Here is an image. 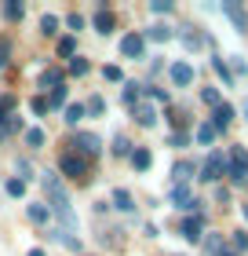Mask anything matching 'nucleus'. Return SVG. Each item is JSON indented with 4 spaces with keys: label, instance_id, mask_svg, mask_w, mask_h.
<instances>
[{
    "label": "nucleus",
    "instance_id": "f257e3e1",
    "mask_svg": "<svg viewBox=\"0 0 248 256\" xmlns=\"http://www.w3.org/2000/svg\"><path fill=\"white\" fill-rule=\"evenodd\" d=\"M40 183H44V194H48V212H55V216L66 224V234H73V230H77V212H73V205H69L66 187L58 183L55 172H44Z\"/></svg>",
    "mask_w": 248,
    "mask_h": 256
},
{
    "label": "nucleus",
    "instance_id": "f03ea898",
    "mask_svg": "<svg viewBox=\"0 0 248 256\" xmlns=\"http://www.w3.org/2000/svg\"><path fill=\"white\" fill-rule=\"evenodd\" d=\"M58 168H62V176H73V180H80L88 172V161L80 158V154H62L58 158Z\"/></svg>",
    "mask_w": 248,
    "mask_h": 256
},
{
    "label": "nucleus",
    "instance_id": "7ed1b4c3",
    "mask_svg": "<svg viewBox=\"0 0 248 256\" xmlns=\"http://www.w3.org/2000/svg\"><path fill=\"white\" fill-rule=\"evenodd\" d=\"M73 146H77L80 158H95L102 143H99V136H91V132H77V136H73Z\"/></svg>",
    "mask_w": 248,
    "mask_h": 256
},
{
    "label": "nucleus",
    "instance_id": "20e7f679",
    "mask_svg": "<svg viewBox=\"0 0 248 256\" xmlns=\"http://www.w3.org/2000/svg\"><path fill=\"white\" fill-rule=\"evenodd\" d=\"M223 176H227V161H223L219 154H212L208 165L201 168V180H205V183H216V180H223Z\"/></svg>",
    "mask_w": 248,
    "mask_h": 256
},
{
    "label": "nucleus",
    "instance_id": "39448f33",
    "mask_svg": "<svg viewBox=\"0 0 248 256\" xmlns=\"http://www.w3.org/2000/svg\"><path fill=\"white\" fill-rule=\"evenodd\" d=\"M223 11H227V18L238 26V33H248V15H245V8L241 4H234V0H227L223 4Z\"/></svg>",
    "mask_w": 248,
    "mask_h": 256
},
{
    "label": "nucleus",
    "instance_id": "423d86ee",
    "mask_svg": "<svg viewBox=\"0 0 248 256\" xmlns=\"http://www.w3.org/2000/svg\"><path fill=\"white\" fill-rule=\"evenodd\" d=\"M230 121H234V106L230 102H219V106L212 110V128L223 132V128H230Z\"/></svg>",
    "mask_w": 248,
    "mask_h": 256
},
{
    "label": "nucleus",
    "instance_id": "0eeeda50",
    "mask_svg": "<svg viewBox=\"0 0 248 256\" xmlns=\"http://www.w3.org/2000/svg\"><path fill=\"white\" fill-rule=\"evenodd\" d=\"M168 74H172V80H175L179 88L194 84V66H190V62H172V70H168Z\"/></svg>",
    "mask_w": 248,
    "mask_h": 256
},
{
    "label": "nucleus",
    "instance_id": "6e6552de",
    "mask_svg": "<svg viewBox=\"0 0 248 256\" xmlns=\"http://www.w3.org/2000/svg\"><path fill=\"white\" fill-rule=\"evenodd\" d=\"M143 37H139V33H128V37H121V52L128 55V59H139V55H143Z\"/></svg>",
    "mask_w": 248,
    "mask_h": 256
},
{
    "label": "nucleus",
    "instance_id": "1a4fd4ad",
    "mask_svg": "<svg viewBox=\"0 0 248 256\" xmlns=\"http://www.w3.org/2000/svg\"><path fill=\"white\" fill-rule=\"evenodd\" d=\"M201 230H205V220L201 216H186L183 220V238L186 242H201Z\"/></svg>",
    "mask_w": 248,
    "mask_h": 256
},
{
    "label": "nucleus",
    "instance_id": "9d476101",
    "mask_svg": "<svg viewBox=\"0 0 248 256\" xmlns=\"http://www.w3.org/2000/svg\"><path fill=\"white\" fill-rule=\"evenodd\" d=\"M227 176L234 180V187H248V165H241V161H230Z\"/></svg>",
    "mask_w": 248,
    "mask_h": 256
},
{
    "label": "nucleus",
    "instance_id": "9b49d317",
    "mask_svg": "<svg viewBox=\"0 0 248 256\" xmlns=\"http://www.w3.org/2000/svg\"><path fill=\"white\" fill-rule=\"evenodd\" d=\"M172 176H175V187H186V180L194 176V161H175Z\"/></svg>",
    "mask_w": 248,
    "mask_h": 256
},
{
    "label": "nucleus",
    "instance_id": "f8f14e48",
    "mask_svg": "<svg viewBox=\"0 0 248 256\" xmlns=\"http://www.w3.org/2000/svg\"><path fill=\"white\" fill-rule=\"evenodd\" d=\"M113 26H117L113 11H110V8H99V15H95V30H99V33H113Z\"/></svg>",
    "mask_w": 248,
    "mask_h": 256
},
{
    "label": "nucleus",
    "instance_id": "ddd939ff",
    "mask_svg": "<svg viewBox=\"0 0 248 256\" xmlns=\"http://www.w3.org/2000/svg\"><path fill=\"white\" fill-rule=\"evenodd\" d=\"M132 165H135L139 172H146V168L153 165V154H150L146 146H135V150H132Z\"/></svg>",
    "mask_w": 248,
    "mask_h": 256
},
{
    "label": "nucleus",
    "instance_id": "4468645a",
    "mask_svg": "<svg viewBox=\"0 0 248 256\" xmlns=\"http://www.w3.org/2000/svg\"><path fill=\"white\" fill-rule=\"evenodd\" d=\"M172 205H179V208H194V194L186 190V187H172Z\"/></svg>",
    "mask_w": 248,
    "mask_h": 256
},
{
    "label": "nucleus",
    "instance_id": "2eb2a0df",
    "mask_svg": "<svg viewBox=\"0 0 248 256\" xmlns=\"http://www.w3.org/2000/svg\"><path fill=\"white\" fill-rule=\"evenodd\" d=\"M146 33H150V40H157V44H164V40H172V37H175L172 26H164V22H153Z\"/></svg>",
    "mask_w": 248,
    "mask_h": 256
},
{
    "label": "nucleus",
    "instance_id": "dca6fc26",
    "mask_svg": "<svg viewBox=\"0 0 248 256\" xmlns=\"http://www.w3.org/2000/svg\"><path fill=\"white\" fill-rule=\"evenodd\" d=\"M132 114H135V121H139V124H153V121H157L153 106H146V102H135V106H132Z\"/></svg>",
    "mask_w": 248,
    "mask_h": 256
},
{
    "label": "nucleus",
    "instance_id": "f3484780",
    "mask_svg": "<svg viewBox=\"0 0 248 256\" xmlns=\"http://www.w3.org/2000/svg\"><path fill=\"white\" fill-rule=\"evenodd\" d=\"M223 249V234H216V230H208V238H205V256H219Z\"/></svg>",
    "mask_w": 248,
    "mask_h": 256
},
{
    "label": "nucleus",
    "instance_id": "a211bd4d",
    "mask_svg": "<svg viewBox=\"0 0 248 256\" xmlns=\"http://www.w3.org/2000/svg\"><path fill=\"white\" fill-rule=\"evenodd\" d=\"M40 88H62V70H44L40 74Z\"/></svg>",
    "mask_w": 248,
    "mask_h": 256
},
{
    "label": "nucleus",
    "instance_id": "6ab92c4d",
    "mask_svg": "<svg viewBox=\"0 0 248 256\" xmlns=\"http://www.w3.org/2000/svg\"><path fill=\"white\" fill-rule=\"evenodd\" d=\"M113 205L121 208V212H132V208H135V198L128 194V190H121V187H117V190H113Z\"/></svg>",
    "mask_w": 248,
    "mask_h": 256
},
{
    "label": "nucleus",
    "instance_id": "aec40b11",
    "mask_svg": "<svg viewBox=\"0 0 248 256\" xmlns=\"http://www.w3.org/2000/svg\"><path fill=\"white\" fill-rule=\"evenodd\" d=\"M132 150H135V146L128 143V136H117V139H113V154H117V158H132Z\"/></svg>",
    "mask_w": 248,
    "mask_h": 256
},
{
    "label": "nucleus",
    "instance_id": "412c9836",
    "mask_svg": "<svg viewBox=\"0 0 248 256\" xmlns=\"http://www.w3.org/2000/svg\"><path fill=\"white\" fill-rule=\"evenodd\" d=\"M80 118H84V106H80V102H69V106H66V124H80Z\"/></svg>",
    "mask_w": 248,
    "mask_h": 256
},
{
    "label": "nucleus",
    "instance_id": "4be33fe9",
    "mask_svg": "<svg viewBox=\"0 0 248 256\" xmlns=\"http://www.w3.org/2000/svg\"><path fill=\"white\" fill-rule=\"evenodd\" d=\"M216 136H219V132H216V128H212L208 121H205V124L197 128V139H201V143H205V146H212V143H216Z\"/></svg>",
    "mask_w": 248,
    "mask_h": 256
},
{
    "label": "nucleus",
    "instance_id": "5701e85b",
    "mask_svg": "<svg viewBox=\"0 0 248 256\" xmlns=\"http://www.w3.org/2000/svg\"><path fill=\"white\" fill-rule=\"evenodd\" d=\"M88 59H80V55H73V59H69V74H73V77H84L88 74Z\"/></svg>",
    "mask_w": 248,
    "mask_h": 256
},
{
    "label": "nucleus",
    "instance_id": "b1692460",
    "mask_svg": "<svg viewBox=\"0 0 248 256\" xmlns=\"http://www.w3.org/2000/svg\"><path fill=\"white\" fill-rule=\"evenodd\" d=\"M4 18H11V22L22 18V0H7L4 4Z\"/></svg>",
    "mask_w": 248,
    "mask_h": 256
},
{
    "label": "nucleus",
    "instance_id": "393cba45",
    "mask_svg": "<svg viewBox=\"0 0 248 256\" xmlns=\"http://www.w3.org/2000/svg\"><path fill=\"white\" fill-rule=\"evenodd\" d=\"M26 212H29L33 224H48V205H29Z\"/></svg>",
    "mask_w": 248,
    "mask_h": 256
},
{
    "label": "nucleus",
    "instance_id": "a878e982",
    "mask_svg": "<svg viewBox=\"0 0 248 256\" xmlns=\"http://www.w3.org/2000/svg\"><path fill=\"white\" fill-rule=\"evenodd\" d=\"M121 96H124V102H128V106H135V99H139V84H135V80H128Z\"/></svg>",
    "mask_w": 248,
    "mask_h": 256
},
{
    "label": "nucleus",
    "instance_id": "bb28decb",
    "mask_svg": "<svg viewBox=\"0 0 248 256\" xmlns=\"http://www.w3.org/2000/svg\"><path fill=\"white\" fill-rule=\"evenodd\" d=\"M26 146H33V150L44 146V132H40V128H29V132H26Z\"/></svg>",
    "mask_w": 248,
    "mask_h": 256
},
{
    "label": "nucleus",
    "instance_id": "cd10ccee",
    "mask_svg": "<svg viewBox=\"0 0 248 256\" xmlns=\"http://www.w3.org/2000/svg\"><path fill=\"white\" fill-rule=\"evenodd\" d=\"M40 30L48 33V37H55V33H58V18H55V15H44V18H40Z\"/></svg>",
    "mask_w": 248,
    "mask_h": 256
},
{
    "label": "nucleus",
    "instance_id": "c85d7f7f",
    "mask_svg": "<svg viewBox=\"0 0 248 256\" xmlns=\"http://www.w3.org/2000/svg\"><path fill=\"white\" fill-rule=\"evenodd\" d=\"M7 194L11 198H26V183L22 180H7Z\"/></svg>",
    "mask_w": 248,
    "mask_h": 256
},
{
    "label": "nucleus",
    "instance_id": "c756f323",
    "mask_svg": "<svg viewBox=\"0 0 248 256\" xmlns=\"http://www.w3.org/2000/svg\"><path fill=\"white\" fill-rule=\"evenodd\" d=\"M179 37H183L186 44H190V48H201V37H197V33H194L190 26H183V30H179Z\"/></svg>",
    "mask_w": 248,
    "mask_h": 256
},
{
    "label": "nucleus",
    "instance_id": "7c9ffc66",
    "mask_svg": "<svg viewBox=\"0 0 248 256\" xmlns=\"http://www.w3.org/2000/svg\"><path fill=\"white\" fill-rule=\"evenodd\" d=\"M212 66H216V74H219L223 80H227V84H234V74L227 70V62H223V59H212Z\"/></svg>",
    "mask_w": 248,
    "mask_h": 256
},
{
    "label": "nucleus",
    "instance_id": "2f4dec72",
    "mask_svg": "<svg viewBox=\"0 0 248 256\" xmlns=\"http://www.w3.org/2000/svg\"><path fill=\"white\" fill-rule=\"evenodd\" d=\"M62 102H66V88H55L51 96H48V110L51 106H62Z\"/></svg>",
    "mask_w": 248,
    "mask_h": 256
},
{
    "label": "nucleus",
    "instance_id": "473e14b6",
    "mask_svg": "<svg viewBox=\"0 0 248 256\" xmlns=\"http://www.w3.org/2000/svg\"><path fill=\"white\" fill-rule=\"evenodd\" d=\"M150 11H157V15H168V11H172V0H150Z\"/></svg>",
    "mask_w": 248,
    "mask_h": 256
},
{
    "label": "nucleus",
    "instance_id": "72a5a7b5",
    "mask_svg": "<svg viewBox=\"0 0 248 256\" xmlns=\"http://www.w3.org/2000/svg\"><path fill=\"white\" fill-rule=\"evenodd\" d=\"M73 52H77L73 37H62V40H58V55H73Z\"/></svg>",
    "mask_w": 248,
    "mask_h": 256
},
{
    "label": "nucleus",
    "instance_id": "f704fd0d",
    "mask_svg": "<svg viewBox=\"0 0 248 256\" xmlns=\"http://www.w3.org/2000/svg\"><path fill=\"white\" fill-rule=\"evenodd\" d=\"M201 99H205L208 106H219V92L216 88H205V92H201Z\"/></svg>",
    "mask_w": 248,
    "mask_h": 256
},
{
    "label": "nucleus",
    "instance_id": "c9c22d12",
    "mask_svg": "<svg viewBox=\"0 0 248 256\" xmlns=\"http://www.w3.org/2000/svg\"><path fill=\"white\" fill-rule=\"evenodd\" d=\"M241 249H248V234H245V230L234 234V252H241Z\"/></svg>",
    "mask_w": 248,
    "mask_h": 256
},
{
    "label": "nucleus",
    "instance_id": "e433bc0d",
    "mask_svg": "<svg viewBox=\"0 0 248 256\" xmlns=\"http://www.w3.org/2000/svg\"><path fill=\"white\" fill-rule=\"evenodd\" d=\"M102 110H106V102H102L99 96H95V99H91L88 106H84V114H102Z\"/></svg>",
    "mask_w": 248,
    "mask_h": 256
},
{
    "label": "nucleus",
    "instance_id": "4c0bfd02",
    "mask_svg": "<svg viewBox=\"0 0 248 256\" xmlns=\"http://www.w3.org/2000/svg\"><path fill=\"white\" fill-rule=\"evenodd\" d=\"M230 161H241V165H248V150H245V146H234V154H230Z\"/></svg>",
    "mask_w": 248,
    "mask_h": 256
},
{
    "label": "nucleus",
    "instance_id": "58836bf2",
    "mask_svg": "<svg viewBox=\"0 0 248 256\" xmlns=\"http://www.w3.org/2000/svg\"><path fill=\"white\" fill-rule=\"evenodd\" d=\"M66 26H69V30H84V18H80V15H69Z\"/></svg>",
    "mask_w": 248,
    "mask_h": 256
},
{
    "label": "nucleus",
    "instance_id": "ea45409f",
    "mask_svg": "<svg viewBox=\"0 0 248 256\" xmlns=\"http://www.w3.org/2000/svg\"><path fill=\"white\" fill-rule=\"evenodd\" d=\"M102 77H106V80H121V70H117V66H106Z\"/></svg>",
    "mask_w": 248,
    "mask_h": 256
},
{
    "label": "nucleus",
    "instance_id": "a19ab883",
    "mask_svg": "<svg viewBox=\"0 0 248 256\" xmlns=\"http://www.w3.org/2000/svg\"><path fill=\"white\" fill-rule=\"evenodd\" d=\"M7 55H11V44L0 40V66H7Z\"/></svg>",
    "mask_w": 248,
    "mask_h": 256
},
{
    "label": "nucleus",
    "instance_id": "79ce46f5",
    "mask_svg": "<svg viewBox=\"0 0 248 256\" xmlns=\"http://www.w3.org/2000/svg\"><path fill=\"white\" fill-rule=\"evenodd\" d=\"M33 114H48V99H33Z\"/></svg>",
    "mask_w": 248,
    "mask_h": 256
},
{
    "label": "nucleus",
    "instance_id": "37998d69",
    "mask_svg": "<svg viewBox=\"0 0 248 256\" xmlns=\"http://www.w3.org/2000/svg\"><path fill=\"white\" fill-rule=\"evenodd\" d=\"M26 256H48V252H44V249H29Z\"/></svg>",
    "mask_w": 248,
    "mask_h": 256
},
{
    "label": "nucleus",
    "instance_id": "c03bdc74",
    "mask_svg": "<svg viewBox=\"0 0 248 256\" xmlns=\"http://www.w3.org/2000/svg\"><path fill=\"white\" fill-rule=\"evenodd\" d=\"M219 256H241V252H234V249H223V252H219Z\"/></svg>",
    "mask_w": 248,
    "mask_h": 256
},
{
    "label": "nucleus",
    "instance_id": "a18cd8bd",
    "mask_svg": "<svg viewBox=\"0 0 248 256\" xmlns=\"http://www.w3.org/2000/svg\"><path fill=\"white\" fill-rule=\"evenodd\" d=\"M241 216H245V220H248V205H241Z\"/></svg>",
    "mask_w": 248,
    "mask_h": 256
},
{
    "label": "nucleus",
    "instance_id": "49530a36",
    "mask_svg": "<svg viewBox=\"0 0 248 256\" xmlns=\"http://www.w3.org/2000/svg\"><path fill=\"white\" fill-rule=\"evenodd\" d=\"M245 118H248V99H245Z\"/></svg>",
    "mask_w": 248,
    "mask_h": 256
}]
</instances>
